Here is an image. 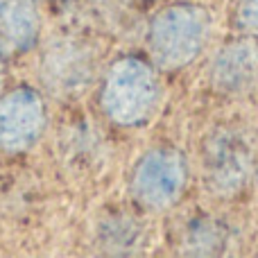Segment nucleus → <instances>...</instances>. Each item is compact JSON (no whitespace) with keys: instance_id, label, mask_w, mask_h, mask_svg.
Segmentation results:
<instances>
[{"instance_id":"obj_3","label":"nucleus","mask_w":258,"mask_h":258,"mask_svg":"<svg viewBox=\"0 0 258 258\" xmlns=\"http://www.w3.org/2000/svg\"><path fill=\"white\" fill-rule=\"evenodd\" d=\"M186 183V163L174 150H152L134 170V197L147 209H165L179 200Z\"/></svg>"},{"instance_id":"obj_9","label":"nucleus","mask_w":258,"mask_h":258,"mask_svg":"<svg viewBox=\"0 0 258 258\" xmlns=\"http://www.w3.org/2000/svg\"><path fill=\"white\" fill-rule=\"evenodd\" d=\"M236 23L240 30L258 34V0H238Z\"/></svg>"},{"instance_id":"obj_7","label":"nucleus","mask_w":258,"mask_h":258,"mask_svg":"<svg viewBox=\"0 0 258 258\" xmlns=\"http://www.w3.org/2000/svg\"><path fill=\"white\" fill-rule=\"evenodd\" d=\"M41 27L36 0H0V59L30 52Z\"/></svg>"},{"instance_id":"obj_1","label":"nucleus","mask_w":258,"mask_h":258,"mask_svg":"<svg viewBox=\"0 0 258 258\" xmlns=\"http://www.w3.org/2000/svg\"><path fill=\"white\" fill-rule=\"evenodd\" d=\"M159 102V80L141 59H120L111 66L102 86V109L118 125H141Z\"/></svg>"},{"instance_id":"obj_4","label":"nucleus","mask_w":258,"mask_h":258,"mask_svg":"<svg viewBox=\"0 0 258 258\" xmlns=\"http://www.w3.org/2000/svg\"><path fill=\"white\" fill-rule=\"evenodd\" d=\"M45 127V104L34 89H14L0 98V147L23 152L41 138Z\"/></svg>"},{"instance_id":"obj_5","label":"nucleus","mask_w":258,"mask_h":258,"mask_svg":"<svg viewBox=\"0 0 258 258\" xmlns=\"http://www.w3.org/2000/svg\"><path fill=\"white\" fill-rule=\"evenodd\" d=\"M93 75L91 48L75 39H61L48 45L41 59V80L54 95H75L86 89Z\"/></svg>"},{"instance_id":"obj_6","label":"nucleus","mask_w":258,"mask_h":258,"mask_svg":"<svg viewBox=\"0 0 258 258\" xmlns=\"http://www.w3.org/2000/svg\"><path fill=\"white\" fill-rule=\"evenodd\" d=\"M249 163L251 156L245 141H240V136H236V134L222 132L211 138L206 145L204 179L215 192L231 195L247 181Z\"/></svg>"},{"instance_id":"obj_10","label":"nucleus","mask_w":258,"mask_h":258,"mask_svg":"<svg viewBox=\"0 0 258 258\" xmlns=\"http://www.w3.org/2000/svg\"><path fill=\"white\" fill-rule=\"evenodd\" d=\"M0 84H3V66H0Z\"/></svg>"},{"instance_id":"obj_8","label":"nucleus","mask_w":258,"mask_h":258,"mask_svg":"<svg viewBox=\"0 0 258 258\" xmlns=\"http://www.w3.org/2000/svg\"><path fill=\"white\" fill-rule=\"evenodd\" d=\"M211 82L224 93H245L258 82V48L251 43H231L215 57Z\"/></svg>"},{"instance_id":"obj_2","label":"nucleus","mask_w":258,"mask_h":258,"mask_svg":"<svg viewBox=\"0 0 258 258\" xmlns=\"http://www.w3.org/2000/svg\"><path fill=\"white\" fill-rule=\"evenodd\" d=\"M209 14L192 5H172L150 25L152 57L163 68H181L200 57L209 39Z\"/></svg>"}]
</instances>
